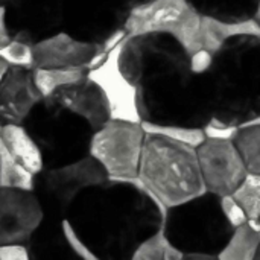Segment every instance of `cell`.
I'll return each mask as SVG.
<instances>
[{
  "label": "cell",
  "instance_id": "cell-1",
  "mask_svg": "<svg viewBox=\"0 0 260 260\" xmlns=\"http://www.w3.org/2000/svg\"><path fill=\"white\" fill-rule=\"evenodd\" d=\"M119 66L137 87L142 120L203 128L212 119L204 75L190 69V55L166 32L126 35Z\"/></svg>",
  "mask_w": 260,
  "mask_h": 260
},
{
  "label": "cell",
  "instance_id": "cell-2",
  "mask_svg": "<svg viewBox=\"0 0 260 260\" xmlns=\"http://www.w3.org/2000/svg\"><path fill=\"white\" fill-rule=\"evenodd\" d=\"M166 210L139 177L108 178L84 190L66 218L98 260H123L163 227Z\"/></svg>",
  "mask_w": 260,
  "mask_h": 260
},
{
  "label": "cell",
  "instance_id": "cell-3",
  "mask_svg": "<svg viewBox=\"0 0 260 260\" xmlns=\"http://www.w3.org/2000/svg\"><path fill=\"white\" fill-rule=\"evenodd\" d=\"M212 117L241 125L260 114V37L236 35L213 55L204 73Z\"/></svg>",
  "mask_w": 260,
  "mask_h": 260
},
{
  "label": "cell",
  "instance_id": "cell-4",
  "mask_svg": "<svg viewBox=\"0 0 260 260\" xmlns=\"http://www.w3.org/2000/svg\"><path fill=\"white\" fill-rule=\"evenodd\" d=\"M139 178L166 209L207 192L197 148L161 134L146 133Z\"/></svg>",
  "mask_w": 260,
  "mask_h": 260
},
{
  "label": "cell",
  "instance_id": "cell-5",
  "mask_svg": "<svg viewBox=\"0 0 260 260\" xmlns=\"http://www.w3.org/2000/svg\"><path fill=\"white\" fill-rule=\"evenodd\" d=\"M21 125L38 145L44 168L67 165L88 155L93 126L52 96L43 98Z\"/></svg>",
  "mask_w": 260,
  "mask_h": 260
},
{
  "label": "cell",
  "instance_id": "cell-6",
  "mask_svg": "<svg viewBox=\"0 0 260 260\" xmlns=\"http://www.w3.org/2000/svg\"><path fill=\"white\" fill-rule=\"evenodd\" d=\"M165 233L186 253H207L218 257L235 227L227 221L218 195L206 192L166 210Z\"/></svg>",
  "mask_w": 260,
  "mask_h": 260
},
{
  "label": "cell",
  "instance_id": "cell-7",
  "mask_svg": "<svg viewBox=\"0 0 260 260\" xmlns=\"http://www.w3.org/2000/svg\"><path fill=\"white\" fill-rule=\"evenodd\" d=\"M126 35L166 32L192 56L204 49V14L189 0H149L133 8L125 20Z\"/></svg>",
  "mask_w": 260,
  "mask_h": 260
},
{
  "label": "cell",
  "instance_id": "cell-8",
  "mask_svg": "<svg viewBox=\"0 0 260 260\" xmlns=\"http://www.w3.org/2000/svg\"><path fill=\"white\" fill-rule=\"evenodd\" d=\"M108 178L104 166L88 154L67 165L44 168L35 175L34 192L46 218L64 219L84 190L102 184Z\"/></svg>",
  "mask_w": 260,
  "mask_h": 260
},
{
  "label": "cell",
  "instance_id": "cell-9",
  "mask_svg": "<svg viewBox=\"0 0 260 260\" xmlns=\"http://www.w3.org/2000/svg\"><path fill=\"white\" fill-rule=\"evenodd\" d=\"M145 136L142 123L110 119L93 133L88 154L110 178H134L139 177Z\"/></svg>",
  "mask_w": 260,
  "mask_h": 260
},
{
  "label": "cell",
  "instance_id": "cell-10",
  "mask_svg": "<svg viewBox=\"0 0 260 260\" xmlns=\"http://www.w3.org/2000/svg\"><path fill=\"white\" fill-rule=\"evenodd\" d=\"M129 9L122 0H66L64 30L88 43H104L123 29Z\"/></svg>",
  "mask_w": 260,
  "mask_h": 260
},
{
  "label": "cell",
  "instance_id": "cell-11",
  "mask_svg": "<svg viewBox=\"0 0 260 260\" xmlns=\"http://www.w3.org/2000/svg\"><path fill=\"white\" fill-rule=\"evenodd\" d=\"M66 0H8L6 23L12 38L35 44L64 27Z\"/></svg>",
  "mask_w": 260,
  "mask_h": 260
},
{
  "label": "cell",
  "instance_id": "cell-12",
  "mask_svg": "<svg viewBox=\"0 0 260 260\" xmlns=\"http://www.w3.org/2000/svg\"><path fill=\"white\" fill-rule=\"evenodd\" d=\"M197 154L206 189L213 195H232L248 174L233 140L206 137Z\"/></svg>",
  "mask_w": 260,
  "mask_h": 260
},
{
  "label": "cell",
  "instance_id": "cell-13",
  "mask_svg": "<svg viewBox=\"0 0 260 260\" xmlns=\"http://www.w3.org/2000/svg\"><path fill=\"white\" fill-rule=\"evenodd\" d=\"M122 41L107 55V58L98 67L90 69L87 76L102 90L110 108V119L142 123V116L137 104V87L123 75L119 66Z\"/></svg>",
  "mask_w": 260,
  "mask_h": 260
},
{
  "label": "cell",
  "instance_id": "cell-14",
  "mask_svg": "<svg viewBox=\"0 0 260 260\" xmlns=\"http://www.w3.org/2000/svg\"><path fill=\"white\" fill-rule=\"evenodd\" d=\"M44 218L34 190L0 187V245L26 244Z\"/></svg>",
  "mask_w": 260,
  "mask_h": 260
},
{
  "label": "cell",
  "instance_id": "cell-15",
  "mask_svg": "<svg viewBox=\"0 0 260 260\" xmlns=\"http://www.w3.org/2000/svg\"><path fill=\"white\" fill-rule=\"evenodd\" d=\"M102 43H88L75 38L67 30H59L32 46L35 69L47 67H85L99 53Z\"/></svg>",
  "mask_w": 260,
  "mask_h": 260
},
{
  "label": "cell",
  "instance_id": "cell-16",
  "mask_svg": "<svg viewBox=\"0 0 260 260\" xmlns=\"http://www.w3.org/2000/svg\"><path fill=\"white\" fill-rule=\"evenodd\" d=\"M43 99L34 70L9 67L0 82V125L23 123L32 108Z\"/></svg>",
  "mask_w": 260,
  "mask_h": 260
},
{
  "label": "cell",
  "instance_id": "cell-17",
  "mask_svg": "<svg viewBox=\"0 0 260 260\" xmlns=\"http://www.w3.org/2000/svg\"><path fill=\"white\" fill-rule=\"evenodd\" d=\"M52 98L66 108L84 117L94 131L110 120V108L107 99L99 85L88 76L81 82L59 88L52 94Z\"/></svg>",
  "mask_w": 260,
  "mask_h": 260
},
{
  "label": "cell",
  "instance_id": "cell-18",
  "mask_svg": "<svg viewBox=\"0 0 260 260\" xmlns=\"http://www.w3.org/2000/svg\"><path fill=\"white\" fill-rule=\"evenodd\" d=\"M62 219L44 218L40 227L26 241L30 259L35 260H69L78 259L72 251L64 230Z\"/></svg>",
  "mask_w": 260,
  "mask_h": 260
},
{
  "label": "cell",
  "instance_id": "cell-19",
  "mask_svg": "<svg viewBox=\"0 0 260 260\" xmlns=\"http://www.w3.org/2000/svg\"><path fill=\"white\" fill-rule=\"evenodd\" d=\"M0 137L11 151V154L34 175L40 174L44 169L43 154L27 133V129L20 123H6L2 125Z\"/></svg>",
  "mask_w": 260,
  "mask_h": 260
},
{
  "label": "cell",
  "instance_id": "cell-20",
  "mask_svg": "<svg viewBox=\"0 0 260 260\" xmlns=\"http://www.w3.org/2000/svg\"><path fill=\"white\" fill-rule=\"evenodd\" d=\"M201 14L224 21L254 18L259 0H189Z\"/></svg>",
  "mask_w": 260,
  "mask_h": 260
},
{
  "label": "cell",
  "instance_id": "cell-21",
  "mask_svg": "<svg viewBox=\"0 0 260 260\" xmlns=\"http://www.w3.org/2000/svg\"><path fill=\"white\" fill-rule=\"evenodd\" d=\"M88 69L85 67H47L34 69L35 84L43 98L52 96L59 88L73 85L87 78Z\"/></svg>",
  "mask_w": 260,
  "mask_h": 260
},
{
  "label": "cell",
  "instance_id": "cell-22",
  "mask_svg": "<svg viewBox=\"0 0 260 260\" xmlns=\"http://www.w3.org/2000/svg\"><path fill=\"white\" fill-rule=\"evenodd\" d=\"M260 245L259 233L254 232L248 222L236 227L224 245V248L219 251V260H254L256 253Z\"/></svg>",
  "mask_w": 260,
  "mask_h": 260
},
{
  "label": "cell",
  "instance_id": "cell-23",
  "mask_svg": "<svg viewBox=\"0 0 260 260\" xmlns=\"http://www.w3.org/2000/svg\"><path fill=\"white\" fill-rule=\"evenodd\" d=\"M34 183L35 175L11 154L0 137V187L34 190Z\"/></svg>",
  "mask_w": 260,
  "mask_h": 260
},
{
  "label": "cell",
  "instance_id": "cell-24",
  "mask_svg": "<svg viewBox=\"0 0 260 260\" xmlns=\"http://www.w3.org/2000/svg\"><path fill=\"white\" fill-rule=\"evenodd\" d=\"M184 254L178 250L161 227L151 236H148L133 253L131 260H183Z\"/></svg>",
  "mask_w": 260,
  "mask_h": 260
},
{
  "label": "cell",
  "instance_id": "cell-25",
  "mask_svg": "<svg viewBox=\"0 0 260 260\" xmlns=\"http://www.w3.org/2000/svg\"><path fill=\"white\" fill-rule=\"evenodd\" d=\"M233 142L242 155L247 171L260 175V125L239 126Z\"/></svg>",
  "mask_w": 260,
  "mask_h": 260
},
{
  "label": "cell",
  "instance_id": "cell-26",
  "mask_svg": "<svg viewBox=\"0 0 260 260\" xmlns=\"http://www.w3.org/2000/svg\"><path fill=\"white\" fill-rule=\"evenodd\" d=\"M142 126L146 133L161 134L171 137L177 142L187 143L193 148H198L206 140V133L200 126H183V125H160L142 120Z\"/></svg>",
  "mask_w": 260,
  "mask_h": 260
},
{
  "label": "cell",
  "instance_id": "cell-27",
  "mask_svg": "<svg viewBox=\"0 0 260 260\" xmlns=\"http://www.w3.org/2000/svg\"><path fill=\"white\" fill-rule=\"evenodd\" d=\"M232 195L242 206L248 219L260 218V175L248 172Z\"/></svg>",
  "mask_w": 260,
  "mask_h": 260
},
{
  "label": "cell",
  "instance_id": "cell-28",
  "mask_svg": "<svg viewBox=\"0 0 260 260\" xmlns=\"http://www.w3.org/2000/svg\"><path fill=\"white\" fill-rule=\"evenodd\" d=\"M0 58L9 64V67H21V69H35V58L32 44L12 38L11 43L0 47Z\"/></svg>",
  "mask_w": 260,
  "mask_h": 260
},
{
  "label": "cell",
  "instance_id": "cell-29",
  "mask_svg": "<svg viewBox=\"0 0 260 260\" xmlns=\"http://www.w3.org/2000/svg\"><path fill=\"white\" fill-rule=\"evenodd\" d=\"M62 224V230H64V235H66V239L72 248V251L75 253V256L78 259H84V260H98V257L93 254V251L85 245V242L79 238V235L76 233V230L72 227V224L69 222L67 218H64L61 221Z\"/></svg>",
  "mask_w": 260,
  "mask_h": 260
},
{
  "label": "cell",
  "instance_id": "cell-30",
  "mask_svg": "<svg viewBox=\"0 0 260 260\" xmlns=\"http://www.w3.org/2000/svg\"><path fill=\"white\" fill-rule=\"evenodd\" d=\"M221 200V209L227 218V221L236 229L242 224H245L248 221V216L245 213V210L242 209V206L233 198V195H224L219 197Z\"/></svg>",
  "mask_w": 260,
  "mask_h": 260
},
{
  "label": "cell",
  "instance_id": "cell-31",
  "mask_svg": "<svg viewBox=\"0 0 260 260\" xmlns=\"http://www.w3.org/2000/svg\"><path fill=\"white\" fill-rule=\"evenodd\" d=\"M238 125H227L224 122H221L219 119L216 117H212L204 126V133H206V137H210V139H221V140H233L236 131H238Z\"/></svg>",
  "mask_w": 260,
  "mask_h": 260
},
{
  "label": "cell",
  "instance_id": "cell-32",
  "mask_svg": "<svg viewBox=\"0 0 260 260\" xmlns=\"http://www.w3.org/2000/svg\"><path fill=\"white\" fill-rule=\"evenodd\" d=\"M0 260H30V254L26 244H3L0 245Z\"/></svg>",
  "mask_w": 260,
  "mask_h": 260
},
{
  "label": "cell",
  "instance_id": "cell-33",
  "mask_svg": "<svg viewBox=\"0 0 260 260\" xmlns=\"http://www.w3.org/2000/svg\"><path fill=\"white\" fill-rule=\"evenodd\" d=\"M213 55L215 53H212L209 50H200L195 55H192L190 56V69H192V72L197 73V75H204L212 67Z\"/></svg>",
  "mask_w": 260,
  "mask_h": 260
},
{
  "label": "cell",
  "instance_id": "cell-34",
  "mask_svg": "<svg viewBox=\"0 0 260 260\" xmlns=\"http://www.w3.org/2000/svg\"><path fill=\"white\" fill-rule=\"evenodd\" d=\"M12 41V35L9 32L8 23H6V11L5 5H0V47L6 46Z\"/></svg>",
  "mask_w": 260,
  "mask_h": 260
},
{
  "label": "cell",
  "instance_id": "cell-35",
  "mask_svg": "<svg viewBox=\"0 0 260 260\" xmlns=\"http://www.w3.org/2000/svg\"><path fill=\"white\" fill-rule=\"evenodd\" d=\"M184 259H204V260H212L218 259L212 254H207V253H186L184 254Z\"/></svg>",
  "mask_w": 260,
  "mask_h": 260
},
{
  "label": "cell",
  "instance_id": "cell-36",
  "mask_svg": "<svg viewBox=\"0 0 260 260\" xmlns=\"http://www.w3.org/2000/svg\"><path fill=\"white\" fill-rule=\"evenodd\" d=\"M125 5H126V8L131 11L133 8H136V6H139V5H143V3H146V2H149V0H122Z\"/></svg>",
  "mask_w": 260,
  "mask_h": 260
},
{
  "label": "cell",
  "instance_id": "cell-37",
  "mask_svg": "<svg viewBox=\"0 0 260 260\" xmlns=\"http://www.w3.org/2000/svg\"><path fill=\"white\" fill-rule=\"evenodd\" d=\"M8 70H9V64L0 58V82H2V79L5 78V75H6Z\"/></svg>",
  "mask_w": 260,
  "mask_h": 260
},
{
  "label": "cell",
  "instance_id": "cell-38",
  "mask_svg": "<svg viewBox=\"0 0 260 260\" xmlns=\"http://www.w3.org/2000/svg\"><path fill=\"white\" fill-rule=\"evenodd\" d=\"M254 18L260 23V0L257 2V9H256V14H254Z\"/></svg>",
  "mask_w": 260,
  "mask_h": 260
},
{
  "label": "cell",
  "instance_id": "cell-39",
  "mask_svg": "<svg viewBox=\"0 0 260 260\" xmlns=\"http://www.w3.org/2000/svg\"><path fill=\"white\" fill-rule=\"evenodd\" d=\"M254 260H260V245L259 248H257V253H256V259Z\"/></svg>",
  "mask_w": 260,
  "mask_h": 260
},
{
  "label": "cell",
  "instance_id": "cell-40",
  "mask_svg": "<svg viewBox=\"0 0 260 260\" xmlns=\"http://www.w3.org/2000/svg\"><path fill=\"white\" fill-rule=\"evenodd\" d=\"M6 2H8V0H0V5H5Z\"/></svg>",
  "mask_w": 260,
  "mask_h": 260
},
{
  "label": "cell",
  "instance_id": "cell-41",
  "mask_svg": "<svg viewBox=\"0 0 260 260\" xmlns=\"http://www.w3.org/2000/svg\"><path fill=\"white\" fill-rule=\"evenodd\" d=\"M259 221H260V218H259Z\"/></svg>",
  "mask_w": 260,
  "mask_h": 260
}]
</instances>
